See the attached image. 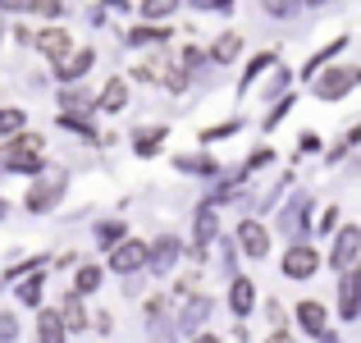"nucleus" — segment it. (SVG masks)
<instances>
[{"mask_svg":"<svg viewBox=\"0 0 361 343\" xmlns=\"http://www.w3.org/2000/svg\"><path fill=\"white\" fill-rule=\"evenodd\" d=\"M46 138L42 133H18V138H9V147L0 151V169H9V174H42L46 165Z\"/></svg>","mask_w":361,"mask_h":343,"instance_id":"1","label":"nucleus"},{"mask_svg":"<svg viewBox=\"0 0 361 343\" xmlns=\"http://www.w3.org/2000/svg\"><path fill=\"white\" fill-rule=\"evenodd\" d=\"M353 88H361V69H353V64H329V69H320V78L311 83L316 101H343Z\"/></svg>","mask_w":361,"mask_h":343,"instance_id":"2","label":"nucleus"},{"mask_svg":"<svg viewBox=\"0 0 361 343\" xmlns=\"http://www.w3.org/2000/svg\"><path fill=\"white\" fill-rule=\"evenodd\" d=\"M178 256H183V243L174 234H160L156 243H147V270L151 275H174Z\"/></svg>","mask_w":361,"mask_h":343,"instance_id":"3","label":"nucleus"},{"mask_svg":"<svg viewBox=\"0 0 361 343\" xmlns=\"http://www.w3.org/2000/svg\"><path fill=\"white\" fill-rule=\"evenodd\" d=\"M211 311H215L211 293H192V298L183 302V311H174V325H178V335H202V325L211 320Z\"/></svg>","mask_w":361,"mask_h":343,"instance_id":"4","label":"nucleus"},{"mask_svg":"<svg viewBox=\"0 0 361 343\" xmlns=\"http://www.w3.org/2000/svg\"><path fill=\"white\" fill-rule=\"evenodd\" d=\"M279 270L288 275V279H311V275L320 270V252H316V247H311V243H293L288 252H283Z\"/></svg>","mask_w":361,"mask_h":343,"instance_id":"5","label":"nucleus"},{"mask_svg":"<svg viewBox=\"0 0 361 343\" xmlns=\"http://www.w3.org/2000/svg\"><path fill=\"white\" fill-rule=\"evenodd\" d=\"M357 256H361V229L357 224L338 229V234H334V247H329V265L343 275V270H353V265H357Z\"/></svg>","mask_w":361,"mask_h":343,"instance_id":"6","label":"nucleus"},{"mask_svg":"<svg viewBox=\"0 0 361 343\" xmlns=\"http://www.w3.org/2000/svg\"><path fill=\"white\" fill-rule=\"evenodd\" d=\"M233 243H238V252L247 261H265V256H270V234H265L261 220H243L238 234H233Z\"/></svg>","mask_w":361,"mask_h":343,"instance_id":"7","label":"nucleus"},{"mask_svg":"<svg viewBox=\"0 0 361 343\" xmlns=\"http://www.w3.org/2000/svg\"><path fill=\"white\" fill-rule=\"evenodd\" d=\"M110 270H115V275H137V270H147V243H137V238H123L115 252H110Z\"/></svg>","mask_w":361,"mask_h":343,"instance_id":"8","label":"nucleus"},{"mask_svg":"<svg viewBox=\"0 0 361 343\" xmlns=\"http://www.w3.org/2000/svg\"><path fill=\"white\" fill-rule=\"evenodd\" d=\"M307 211H311V197H307V193H298V197H293V202L279 211V229L293 238V243H302V238H307V229H311V224H307Z\"/></svg>","mask_w":361,"mask_h":343,"instance_id":"9","label":"nucleus"},{"mask_svg":"<svg viewBox=\"0 0 361 343\" xmlns=\"http://www.w3.org/2000/svg\"><path fill=\"white\" fill-rule=\"evenodd\" d=\"M60 202H64V179H42V183H32V193L23 197V206H27L32 215L55 211Z\"/></svg>","mask_w":361,"mask_h":343,"instance_id":"10","label":"nucleus"},{"mask_svg":"<svg viewBox=\"0 0 361 343\" xmlns=\"http://www.w3.org/2000/svg\"><path fill=\"white\" fill-rule=\"evenodd\" d=\"M32 46L46 55V60H55V64H64V60L73 55V37L64 32V28H46V32H37Z\"/></svg>","mask_w":361,"mask_h":343,"instance_id":"11","label":"nucleus"},{"mask_svg":"<svg viewBox=\"0 0 361 343\" xmlns=\"http://www.w3.org/2000/svg\"><path fill=\"white\" fill-rule=\"evenodd\" d=\"M338 316H343V320L361 316V270H343V275H338Z\"/></svg>","mask_w":361,"mask_h":343,"instance_id":"12","label":"nucleus"},{"mask_svg":"<svg viewBox=\"0 0 361 343\" xmlns=\"http://www.w3.org/2000/svg\"><path fill=\"white\" fill-rule=\"evenodd\" d=\"M60 114L87 119V114H97V97H92L87 88H78V83H69V88H60Z\"/></svg>","mask_w":361,"mask_h":343,"instance_id":"13","label":"nucleus"},{"mask_svg":"<svg viewBox=\"0 0 361 343\" xmlns=\"http://www.w3.org/2000/svg\"><path fill=\"white\" fill-rule=\"evenodd\" d=\"M220 238V215H215V206L206 202L202 211H197V243H192V261H202L206 256V247Z\"/></svg>","mask_w":361,"mask_h":343,"instance_id":"14","label":"nucleus"},{"mask_svg":"<svg viewBox=\"0 0 361 343\" xmlns=\"http://www.w3.org/2000/svg\"><path fill=\"white\" fill-rule=\"evenodd\" d=\"M92 64H97V51H92V46H82V51H73V55H69L64 64H55V78H60V88H69V83H78L82 73L92 69Z\"/></svg>","mask_w":361,"mask_h":343,"instance_id":"15","label":"nucleus"},{"mask_svg":"<svg viewBox=\"0 0 361 343\" xmlns=\"http://www.w3.org/2000/svg\"><path fill=\"white\" fill-rule=\"evenodd\" d=\"M298 325H302V335L320 339V335H325V325H329L325 307H320L316 298H302V302H298Z\"/></svg>","mask_w":361,"mask_h":343,"instance_id":"16","label":"nucleus"},{"mask_svg":"<svg viewBox=\"0 0 361 343\" xmlns=\"http://www.w3.org/2000/svg\"><path fill=\"white\" fill-rule=\"evenodd\" d=\"M229 307H233V316H252V307H256V284L252 279H243V275H233V284H229Z\"/></svg>","mask_w":361,"mask_h":343,"instance_id":"17","label":"nucleus"},{"mask_svg":"<svg viewBox=\"0 0 361 343\" xmlns=\"http://www.w3.org/2000/svg\"><path fill=\"white\" fill-rule=\"evenodd\" d=\"M123 106H128V78H110L106 88H101V97H97V110L101 114H119Z\"/></svg>","mask_w":361,"mask_h":343,"instance_id":"18","label":"nucleus"},{"mask_svg":"<svg viewBox=\"0 0 361 343\" xmlns=\"http://www.w3.org/2000/svg\"><path fill=\"white\" fill-rule=\"evenodd\" d=\"M64 339H69V330H64L60 311H55V307L37 311V343H64Z\"/></svg>","mask_w":361,"mask_h":343,"instance_id":"19","label":"nucleus"},{"mask_svg":"<svg viewBox=\"0 0 361 343\" xmlns=\"http://www.w3.org/2000/svg\"><path fill=\"white\" fill-rule=\"evenodd\" d=\"M55 311H60V320H64V330H69V335H82V330H87V311H82V298H78V293H64V302Z\"/></svg>","mask_w":361,"mask_h":343,"instance_id":"20","label":"nucleus"},{"mask_svg":"<svg viewBox=\"0 0 361 343\" xmlns=\"http://www.w3.org/2000/svg\"><path fill=\"white\" fill-rule=\"evenodd\" d=\"M206 55H211V64H233V60L243 55V37H238V32H224V37H215V46H211Z\"/></svg>","mask_w":361,"mask_h":343,"instance_id":"21","label":"nucleus"},{"mask_svg":"<svg viewBox=\"0 0 361 343\" xmlns=\"http://www.w3.org/2000/svg\"><path fill=\"white\" fill-rule=\"evenodd\" d=\"M123 238H128V224H123V220H101L97 224V247H101V252H115Z\"/></svg>","mask_w":361,"mask_h":343,"instance_id":"22","label":"nucleus"},{"mask_svg":"<svg viewBox=\"0 0 361 343\" xmlns=\"http://www.w3.org/2000/svg\"><path fill=\"white\" fill-rule=\"evenodd\" d=\"M178 5H183V0H142L137 14L147 18V23H165V18H174V14H178Z\"/></svg>","mask_w":361,"mask_h":343,"instance_id":"23","label":"nucleus"},{"mask_svg":"<svg viewBox=\"0 0 361 343\" xmlns=\"http://www.w3.org/2000/svg\"><path fill=\"white\" fill-rule=\"evenodd\" d=\"M101 279H106V270H101V265H78V270H73V293H78V298H87V293L101 289Z\"/></svg>","mask_w":361,"mask_h":343,"instance_id":"24","label":"nucleus"},{"mask_svg":"<svg viewBox=\"0 0 361 343\" xmlns=\"http://www.w3.org/2000/svg\"><path fill=\"white\" fill-rule=\"evenodd\" d=\"M160 142H165V124H156V128H137V133H133V151H137V156H156Z\"/></svg>","mask_w":361,"mask_h":343,"instance_id":"25","label":"nucleus"},{"mask_svg":"<svg viewBox=\"0 0 361 343\" xmlns=\"http://www.w3.org/2000/svg\"><path fill=\"white\" fill-rule=\"evenodd\" d=\"M42 284H46V275H42V270H32V275H27V279L14 289V298L23 302V307H42Z\"/></svg>","mask_w":361,"mask_h":343,"instance_id":"26","label":"nucleus"},{"mask_svg":"<svg viewBox=\"0 0 361 343\" xmlns=\"http://www.w3.org/2000/svg\"><path fill=\"white\" fill-rule=\"evenodd\" d=\"M165 28H160V23H147V28H133V32L128 37H123V42H128L133 46V51H142V46H160V42H165Z\"/></svg>","mask_w":361,"mask_h":343,"instance_id":"27","label":"nucleus"},{"mask_svg":"<svg viewBox=\"0 0 361 343\" xmlns=\"http://www.w3.org/2000/svg\"><path fill=\"white\" fill-rule=\"evenodd\" d=\"M27 133V114L18 106H0V138H18Z\"/></svg>","mask_w":361,"mask_h":343,"instance_id":"28","label":"nucleus"},{"mask_svg":"<svg viewBox=\"0 0 361 343\" xmlns=\"http://www.w3.org/2000/svg\"><path fill=\"white\" fill-rule=\"evenodd\" d=\"M343 46H348V37H338V42H329V46H325V51H316V55H311V60H307V69H302V78H316V73H320V69H325V64H329V60H334V55H338V51H343Z\"/></svg>","mask_w":361,"mask_h":343,"instance_id":"29","label":"nucleus"},{"mask_svg":"<svg viewBox=\"0 0 361 343\" xmlns=\"http://www.w3.org/2000/svg\"><path fill=\"white\" fill-rule=\"evenodd\" d=\"M174 165L183 169V174H220V165H215L211 156H178Z\"/></svg>","mask_w":361,"mask_h":343,"instance_id":"30","label":"nucleus"},{"mask_svg":"<svg viewBox=\"0 0 361 343\" xmlns=\"http://www.w3.org/2000/svg\"><path fill=\"white\" fill-rule=\"evenodd\" d=\"M265 69H274V55H270V51H265V55H256V60L247 64V73H243L238 92H247V88H252V83H256V73H265Z\"/></svg>","mask_w":361,"mask_h":343,"instance_id":"31","label":"nucleus"},{"mask_svg":"<svg viewBox=\"0 0 361 343\" xmlns=\"http://www.w3.org/2000/svg\"><path fill=\"white\" fill-rule=\"evenodd\" d=\"M261 5H265L270 18H293L298 14V0H261Z\"/></svg>","mask_w":361,"mask_h":343,"instance_id":"32","label":"nucleus"},{"mask_svg":"<svg viewBox=\"0 0 361 343\" xmlns=\"http://www.w3.org/2000/svg\"><path fill=\"white\" fill-rule=\"evenodd\" d=\"M270 160H274V151H270V147H256V156H252V160H247V165H243V179L252 174V169H265V165H270Z\"/></svg>","mask_w":361,"mask_h":343,"instance_id":"33","label":"nucleus"},{"mask_svg":"<svg viewBox=\"0 0 361 343\" xmlns=\"http://www.w3.org/2000/svg\"><path fill=\"white\" fill-rule=\"evenodd\" d=\"M0 343H18V316H0Z\"/></svg>","mask_w":361,"mask_h":343,"instance_id":"34","label":"nucleus"},{"mask_svg":"<svg viewBox=\"0 0 361 343\" xmlns=\"http://www.w3.org/2000/svg\"><path fill=\"white\" fill-rule=\"evenodd\" d=\"M288 83H293V73H288V69H274V83L265 88V97H270V101H279V92L288 88Z\"/></svg>","mask_w":361,"mask_h":343,"instance_id":"35","label":"nucleus"},{"mask_svg":"<svg viewBox=\"0 0 361 343\" xmlns=\"http://www.w3.org/2000/svg\"><path fill=\"white\" fill-rule=\"evenodd\" d=\"M238 128H243L238 119H233V124H220V128H206V133H202V142H220V138H233Z\"/></svg>","mask_w":361,"mask_h":343,"instance_id":"36","label":"nucleus"},{"mask_svg":"<svg viewBox=\"0 0 361 343\" xmlns=\"http://www.w3.org/2000/svg\"><path fill=\"white\" fill-rule=\"evenodd\" d=\"M311 229H320V234H334V229H338V206H325V215H320Z\"/></svg>","mask_w":361,"mask_h":343,"instance_id":"37","label":"nucleus"},{"mask_svg":"<svg viewBox=\"0 0 361 343\" xmlns=\"http://www.w3.org/2000/svg\"><path fill=\"white\" fill-rule=\"evenodd\" d=\"M192 9H206V14H229L233 0H192Z\"/></svg>","mask_w":361,"mask_h":343,"instance_id":"38","label":"nucleus"},{"mask_svg":"<svg viewBox=\"0 0 361 343\" xmlns=\"http://www.w3.org/2000/svg\"><path fill=\"white\" fill-rule=\"evenodd\" d=\"M293 110V97H283V101H274V110L270 114H265V128H274V124H279L283 119V114H288Z\"/></svg>","mask_w":361,"mask_h":343,"instance_id":"39","label":"nucleus"},{"mask_svg":"<svg viewBox=\"0 0 361 343\" xmlns=\"http://www.w3.org/2000/svg\"><path fill=\"white\" fill-rule=\"evenodd\" d=\"M0 9H5V14H32L37 0H0Z\"/></svg>","mask_w":361,"mask_h":343,"instance_id":"40","label":"nucleus"},{"mask_svg":"<svg viewBox=\"0 0 361 343\" xmlns=\"http://www.w3.org/2000/svg\"><path fill=\"white\" fill-rule=\"evenodd\" d=\"M37 9H42V14H64V5H60V0H37Z\"/></svg>","mask_w":361,"mask_h":343,"instance_id":"41","label":"nucleus"},{"mask_svg":"<svg viewBox=\"0 0 361 343\" xmlns=\"http://www.w3.org/2000/svg\"><path fill=\"white\" fill-rule=\"evenodd\" d=\"M92 325H97V330H101V335H106V330H110V325H115V316H110V311H101V316H97V320H92Z\"/></svg>","mask_w":361,"mask_h":343,"instance_id":"42","label":"nucleus"},{"mask_svg":"<svg viewBox=\"0 0 361 343\" xmlns=\"http://www.w3.org/2000/svg\"><path fill=\"white\" fill-rule=\"evenodd\" d=\"M320 147V138H316V133H302V151H307V156H311V151H316Z\"/></svg>","mask_w":361,"mask_h":343,"instance_id":"43","label":"nucleus"},{"mask_svg":"<svg viewBox=\"0 0 361 343\" xmlns=\"http://www.w3.org/2000/svg\"><path fill=\"white\" fill-rule=\"evenodd\" d=\"M265 343H293V339H288V335H283V330H274V335H270V339H265Z\"/></svg>","mask_w":361,"mask_h":343,"instance_id":"44","label":"nucleus"},{"mask_svg":"<svg viewBox=\"0 0 361 343\" xmlns=\"http://www.w3.org/2000/svg\"><path fill=\"white\" fill-rule=\"evenodd\" d=\"M192 343H220V335H192Z\"/></svg>","mask_w":361,"mask_h":343,"instance_id":"45","label":"nucleus"},{"mask_svg":"<svg viewBox=\"0 0 361 343\" xmlns=\"http://www.w3.org/2000/svg\"><path fill=\"white\" fill-rule=\"evenodd\" d=\"M298 5H316L320 9V5H329V0H298Z\"/></svg>","mask_w":361,"mask_h":343,"instance_id":"46","label":"nucleus"},{"mask_svg":"<svg viewBox=\"0 0 361 343\" xmlns=\"http://www.w3.org/2000/svg\"><path fill=\"white\" fill-rule=\"evenodd\" d=\"M5 215H9V206H5V197H0V220H5Z\"/></svg>","mask_w":361,"mask_h":343,"instance_id":"47","label":"nucleus"},{"mask_svg":"<svg viewBox=\"0 0 361 343\" xmlns=\"http://www.w3.org/2000/svg\"><path fill=\"white\" fill-rule=\"evenodd\" d=\"M0 37H5V28H0Z\"/></svg>","mask_w":361,"mask_h":343,"instance_id":"48","label":"nucleus"}]
</instances>
